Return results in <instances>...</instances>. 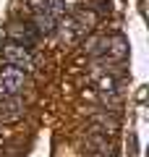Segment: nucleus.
<instances>
[{"label": "nucleus", "mask_w": 149, "mask_h": 157, "mask_svg": "<svg viewBox=\"0 0 149 157\" xmlns=\"http://www.w3.org/2000/svg\"><path fill=\"white\" fill-rule=\"evenodd\" d=\"M24 115V100L21 94H8L0 100V121L3 123H11V121H18Z\"/></svg>", "instance_id": "4"}, {"label": "nucleus", "mask_w": 149, "mask_h": 157, "mask_svg": "<svg viewBox=\"0 0 149 157\" xmlns=\"http://www.w3.org/2000/svg\"><path fill=\"white\" fill-rule=\"evenodd\" d=\"M94 121L102 126V131H105V134H113V131H118V118H115V115H105V113H97V115H94Z\"/></svg>", "instance_id": "7"}, {"label": "nucleus", "mask_w": 149, "mask_h": 157, "mask_svg": "<svg viewBox=\"0 0 149 157\" xmlns=\"http://www.w3.org/2000/svg\"><path fill=\"white\" fill-rule=\"evenodd\" d=\"M0 81H3V86H6L8 94H21V89L26 86V76H24V71H18V68L13 66H0Z\"/></svg>", "instance_id": "3"}, {"label": "nucleus", "mask_w": 149, "mask_h": 157, "mask_svg": "<svg viewBox=\"0 0 149 157\" xmlns=\"http://www.w3.org/2000/svg\"><path fill=\"white\" fill-rule=\"evenodd\" d=\"M58 26V21L50 13H34V29H37V34H52Z\"/></svg>", "instance_id": "5"}, {"label": "nucleus", "mask_w": 149, "mask_h": 157, "mask_svg": "<svg viewBox=\"0 0 149 157\" xmlns=\"http://www.w3.org/2000/svg\"><path fill=\"white\" fill-rule=\"evenodd\" d=\"M3 97H8V92H6V86H3V81H0V100Z\"/></svg>", "instance_id": "11"}, {"label": "nucleus", "mask_w": 149, "mask_h": 157, "mask_svg": "<svg viewBox=\"0 0 149 157\" xmlns=\"http://www.w3.org/2000/svg\"><path fill=\"white\" fill-rule=\"evenodd\" d=\"M34 13H47V0H29Z\"/></svg>", "instance_id": "8"}, {"label": "nucleus", "mask_w": 149, "mask_h": 157, "mask_svg": "<svg viewBox=\"0 0 149 157\" xmlns=\"http://www.w3.org/2000/svg\"><path fill=\"white\" fill-rule=\"evenodd\" d=\"M8 42H16V45H21V47H26V50H32V47H37L39 34H37V29L29 26V24L13 21V24H8Z\"/></svg>", "instance_id": "2"}, {"label": "nucleus", "mask_w": 149, "mask_h": 157, "mask_svg": "<svg viewBox=\"0 0 149 157\" xmlns=\"http://www.w3.org/2000/svg\"><path fill=\"white\" fill-rule=\"evenodd\" d=\"M107 42H110L107 52H113V58H118V60H120V58L128 55V42H126V37H123V34H113Z\"/></svg>", "instance_id": "6"}, {"label": "nucleus", "mask_w": 149, "mask_h": 157, "mask_svg": "<svg viewBox=\"0 0 149 157\" xmlns=\"http://www.w3.org/2000/svg\"><path fill=\"white\" fill-rule=\"evenodd\" d=\"M97 11L105 16V13H110V0H97Z\"/></svg>", "instance_id": "9"}, {"label": "nucleus", "mask_w": 149, "mask_h": 157, "mask_svg": "<svg viewBox=\"0 0 149 157\" xmlns=\"http://www.w3.org/2000/svg\"><path fill=\"white\" fill-rule=\"evenodd\" d=\"M131 155H139L136 152V134H131Z\"/></svg>", "instance_id": "10"}, {"label": "nucleus", "mask_w": 149, "mask_h": 157, "mask_svg": "<svg viewBox=\"0 0 149 157\" xmlns=\"http://www.w3.org/2000/svg\"><path fill=\"white\" fill-rule=\"evenodd\" d=\"M3 58H6L8 66L18 68V71H24V73L34 71V58H32V50H26V47L16 45V42H6V45H3Z\"/></svg>", "instance_id": "1"}]
</instances>
